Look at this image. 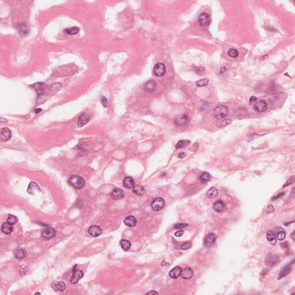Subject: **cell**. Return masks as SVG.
<instances>
[{"instance_id":"1","label":"cell","mask_w":295,"mask_h":295,"mask_svg":"<svg viewBox=\"0 0 295 295\" xmlns=\"http://www.w3.org/2000/svg\"><path fill=\"white\" fill-rule=\"evenodd\" d=\"M69 183L74 188L77 189H83L85 185V181L81 176L77 175H72L70 178Z\"/></svg>"},{"instance_id":"2","label":"cell","mask_w":295,"mask_h":295,"mask_svg":"<svg viewBox=\"0 0 295 295\" xmlns=\"http://www.w3.org/2000/svg\"><path fill=\"white\" fill-rule=\"evenodd\" d=\"M228 114V109L226 105H220L216 107L213 111L214 116L218 119H221L226 117Z\"/></svg>"},{"instance_id":"3","label":"cell","mask_w":295,"mask_h":295,"mask_svg":"<svg viewBox=\"0 0 295 295\" xmlns=\"http://www.w3.org/2000/svg\"><path fill=\"white\" fill-rule=\"evenodd\" d=\"M165 201L161 197L155 198L151 203V207L154 211H159L163 209L165 206Z\"/></svg>"},{"instance_id":"4","label":"cell","mask_w":295,"mask_h":295,"mask_svg":"<svg viewBox=\"0 0 295 295\" xmlns=\"http://www.w3.org/2000/svg\"><path fill=\"white\" fill-rule=\"evenodd\" d=\"M166 72V68L165 65L161 62L156 63L153 69V74L158 77H161L164 75Z\"/></svg>"},{"instance_id":"5","label":"cell","mask_w":295,"mask_h":295,"mask_svg":"<svg viewBox=\"0 0 295 295\" xmlns=\"http://www.w3.org/2000/svg\"><path fill=\"white\" fill-rule=\"evenodd\" d=\"M76 265L73 267V276L70 279V282L72 284H76L78 283V281L81 279L83 278V277L84 276V273L83 272L82 270H76Z\"/></svg>"},{"instance_id":"6","label":"cell","mask_w":295,"mask_h":295,"mask_svg":"<svg viewBox=\"0 0 295 295\" xmlns=\"http://www.w3.org/2000/svg\"><path fill=\"white\" fill-rule=\"evenodd\" d=\"M56 235V231L52 228H47L43 230L41 233V236L46 239L50 240L54 238Z\"/></svg>"},{"instance_id":"7","label":"cell","mask_w":295,"mask_h":295,"mask_svg":"<svg viewBox=\"0 0 295 295\" xmlns=\"http://www.w3.org/2000/svg\"><path fill=\"white\" fill-rule=\"evenodd\" d=\"M12 137V132L8 128H2L1 130L0 138L1 140L3 141H7L9 140Z\"/></svg>"},{"instance_id":"8","label":"cell","mask_w":295,"mask_h":295,"mask_svg":"<svg viewBox=\"0 0 295 295\" xmlns=\"http://www.w3.org/2000/svg\"><path fill=\"white\" fill-rule=\"evenodd\" d=\"M279 257L276 255H269L265 259V264L269 267H273L278 262Z\"/></svg>"},{"instance_id":"9","label":"cell","mask_w":295,"mask_h":295,"mask_svg":"<svg viewBox=\"0 0 295 295\" xmlns=\"http://www.w3.org/2000/svg\"><path fill=\"white\" fill-rule=\"evenodd\" d=\"M210 16L206 13H202L198 18V23L201 27H205L210 23Z\"/></svg>"},{"instance_id":"10","label":"cell","mask_w":295,"mask_h":295,"mask_svg":"<svg viewBox=\"0 0 295 295\" xmlns=\"http://www.w3.org/2000/svg\"><path fill=\"white\" fill-rule=\"evenodd\" d=\"M189 117L186 114H182L178 115L175 119V123L179 126H184L187 125L189 122Z\"/></svg>"},{"instance_id":"11","label":"cell","mask_w":295,"mask_h":295,"mask_svg":"<svg viewBox=\"0 0 295 295\" xmlns=\"http://www.w3.org/2000/svg\"><path fill=\"white\" fill-rule=\"evenodd\" d=\"M267 105L265 100H261L256 103L254 106V109L256 112H263L267 110Z\"/></svg>"},{"instance_id":"12","label":"cell","mask_w":295,"mask_h":295,"mask_svg":"<svg viewBox=\"0 0 295 295\" xmlns=\"http://www.w3.org/2000/svg\"><path fill=\"white\" fill-rule=\"evenodd\" d=\"M194 276V272L190 267H186L182 269L181 276L185 280L192 278Z\"/></svg>"},{"instance_id":"13","label":"cell","mask_w":295,"mask_h":295,"mask_svg":"<svg viewBox=\"0 0 295 295\" xmlns=\"http://www.w3.org/2000/svg\"><path fill=\"white\" fill-rule=\"evenodd\" d=\"M217 239L216 236L213 234V233H209L206 236L205 241H204V245L206 247H209L212 246L216 242Z\"/></svg>"},{"instance_id":"14","label":"cell","mask_w":295,"mask_h":295,"mask_svg":"<svg viewBox=\"0 0 295 295\" xmlns=\"http://www.w3.org/2000/svg\"><path fill=\"white\" fill-rule=\"evenodd\" d=\"M213 209L217 213L224 212L226 209L225 203L222 201H217L215 202L213 205Z\"/></svg>"},{"instance_id":"15","label":"cell","mask_w":295,"mask_h":295,"mask_svg":"<svg viewBox=\"0 0 295 295\" xmlns=\"http://www.w3.org/2000/svg\"><path fill=\"white\" fill-rule=\"evenodd\" d=\"M102 230L100 227L97 225H92L88 229V233L94 237H98L101 235Z\"/></svg>"},{"instance_id":"16","label":"cell","mask_w":295,"mask_h":295,"mask_svg":"<svg viewBox=\"0 0 295 295\" xmlns=\"http://www.w3.org/2000/svg\"><path fill=\"white\" fill-rule=\"evenodd\" d=\"M90 118H91L90 116L86 114H83L81 115L79 118V120H78V123H77L78 126L80 127V128L84 126L89 122Z\"/></svg>"},{"instance_id":"17","label":"cell","mask_w":295,"mask_h":295,"mask_svg":"<svg viewBox=\"0 0 295 295\" xmlns=\"http://www.w3.org/2000/svg\"><path fill=\"white\" fill-rule=\"evenodd\" d=\"M52 288L56 291H63L65 289V284L62 281L53 282L51 284Z\"/></svg>"},{"instance_id":"18","label":"cell","mask_w":295,"mask_h":295,"mask_svg":"<svg viewBox=\"0 0 295 295\" xmlns=\"http://www.w3.org/2000/svg\"><path fill=\"white\" fill-rule=\"evenodd\" d=\"M156 87V83L153 80H150L147 81L144 86V88L148 92L153 91Z\"/></svg>"},{"instance_id":"19","label":"cell","mask_w":295,"mask_h":295,"mask_svg":"<svg viewBox=\"0 0 295 295\" xmlns=\"http://www.w3.org/2000/svg\"><path fill=\"white\" fill-rule=\"evenodd\" d=\"M111 196L114 199H119L124 197V192L122 189H114L111 193Z\"/></svg>"},{"instance_id":"20","label":"cell","mask_w":295,"mask_h":295,"mask_svg":"<svg viewBox=\"0 0 295 295\" xmlns=\"http://www.w3.org/2000/svg\"><path fill=\"white\" fill-rule=\"evenodd\" d=\"M123 185L127 189H133L135 186V182L132 177L127 176L123 179Z\"/></svg>"},{"instance_id":"21","label":"cell","mask_w":295,"mask_h":295,"mask_svg":"<svg viewBox=\"0 0 295 295\" xmlns=\"http://www.w3.org/2000/svg\"><path fill=\"white\" fill-rule=\"evenodd\" d=\"M181 271L182 269L180 266H176L170 272L169 276L171 278L173 279H176L181 276Z\"/></svg>"},{"instance_id":"22","label":"cell","mask_w":295,"mask_h":295,"mask_svg":"<svg viewBox=\"0 0 295 295\" xmlns=\"http://www.w3.org/2000/svg\"><path fill=\"white\" fill-rule=\"evenodd\" d=\"M124 223L128 227H133L137 224V220L133 216H129L125 218Z\"/></svg>"},{"instance_id":"23","label":"cell","mask_w":295,"mask_h":295,"mask_svg":"<svg viewBox=\"0 0 295 295\" xmlns=\"http://www.w3.org/2000/svg\"><path fill=\"white\" fill-rule=\"evenodd\" d=\"M266 239L272 245H275L277 243L276 235L273 231L270 230L267 232V235H266Z\"/></svg>"},{"instance_id":"24","label":"cell","mask_w":295,"mask_h":295,"mask_svg":"<svg viewBox=\"0 0 295 295\" xmlns=\"http://www.w3.org/2000/svg\"><path fill=\"white\" fill-rule=\"evenodd\" d=\"M13 230L12 225L10 224L9 223H4L1 227V231L2 232L5 234H10L12 232Z\"/></svg>"},{"instance_id":"25","label":"cell","mask_w":295,"mask_h":295,"mask_svg":"<svg viewBox=\"0 0 295 295\" xmlns=\"http://www.w3.org/2000/svg\"><path fill=\"white\" fill-rule=\"evenodd\" d=\"M18 31L21 36H26L29 34L28 27L27 24L24 23H21L19 26Z\"/></svg>"},{"instance_id":"26","label":"cell","mask_w":295,"mask_h":295,"mask_svg":"<svg viewBox=\"0 0 295 295\" xmlns=\"http://www.w3.org/2000/svg\"><path fill=\"white\" fill-rule=\"evenodd\" d=\"M133 192L138 196H142L145 193V190L142 185H135L133 188Z\"/></svg>"},{"instance_id":"27","label":"cell","mask_w":295,"mask_h":295,"mask_svg":"<svg viewBox=\"0 0 295 295\" xmlns=\"http://www.w3.org/2000/svg\"><path fill=\"white\" fill-rule=\"evenodd\" d=\"M292 270V268H291V266H287L286 267H285L280 272V274H279V276H278V280H280L285 277H286L287 276H288L291 272Z\"/></svg>"},{"instance_id":"28","label":"cell","mask_w":295,"mask_h":295,"mask_svg":"<svg viewBox=\"0 0 295 295\" xmlns=\"http://www.w3.org/2000/svg\"><path fill=\"white\" fill-rule=\"evenodd\" d=\"M218 192L217 189L214 187H212L207 190L206 193V196L209 198H213L217 197L218 196Z\"/></svg>"},{"instance_id":"29","label":"cell","mask_w":295,"mask_h":295,"mask_svg":"<svg viewBox=\"0 0 295 295\" xmlns=\"http://www.w3.org/2000/svg\"><path fill=\"white\" fill-rule=\"evenodd\" d=\"M14 256L17 259H23L26 256V251L22 248L18 249L14 252Z\"/></svg>"},{"instance_id":"30","label":"cell","mask_w":295,"mask_h":295,"mask_svg":"<svg viewBox=\"0 0 295 295\" xmlns=\"http://www.w3.org/2000/svg\"><path fill=\"white\" fill-rule=\"evenodd\" d=\"M190 143V141L188 140H182L179 141L175 145V148L177 149H182L184 148L187 147Z\"/></svg>"},{"instance_id":"31","label":"cell","mask_w":295,"mask_h":295,"mask_svg":"<svg viewBox=\"0 0 295 295\" xmlns=\"http://www.w3.org/2000/svg\"><path fill=\"white\" fill-rule=\"evenodd\" d=\"M277 235H276V238L278 240V241H283L285 238V236H286V232L283 229V228H277Z\"/></svg>"},{"instance_id":"32","label":"cell","mask_w":295,"mask_h":295,"mask_svg":"<svg viewBox=\"0 0 295 295\" xmlns=\"http://www.w3.org/2000/svg\"><path fill=\"white\" fill-rule=\"evenodd\" d=\"M232 123V120L230 119H222V120H220L218 122V123H217V126L221 128H224L230 124H231Z\"/></svg>"},{"instance_id":"33","label":"cell","mask_w":295,"mask_h":295,"mask_svg":"<svg viewBox=\"0 0 295 295\" xmlns=\"http://www.w3.org/2000/svg\"><path fill=\"white\" fill-rule=\"evenodd\" d=\"M120 245L122 247V248L124 251H128L130 249L131 247V243L130 241L126 240V239H122L120 242Z\"/></svg>"},{"instance_id":"34","label":"cell","mask_w":295,"mask_h":295,"mask_svg":"<svg viewBox=\"0 0 295 295\" xmlns=\"http://www.w3.org/2000/svg\"><path fill=\"white\" fill-rule=\"evenodd\" d=\"M210 179H211L210 175L206 172L202 173L201 175H200V181L202 183H207L210 181Z\"/></svg>"},{"instance_id":"35","label":"cell","mask_w":295,"mask_h":295,"mask_svg":"<svg viewBox=\"0 0 295 295\" xmlns=\"http://www.w3.org/2000/svg\"><path fill=\"white\" fill-rule=\"evenodd\" d=\"M65 32L69 35H75L79 32L80 28L77 27H72L65 30Z\"/></svg>"},{"instance_id":"36","label":"cell","mask_w":295,"mask_h":295,"mask_svg":"<svg viewBox=\"0 0 295 295\" xmlns=\"http://www.w3.org/2000/svg\"><path fill=\"white\" fill-rule=\"evenodd\" d=\"M33 86L37 90V91L38 93H42L44 91L45 85L42 83H37V84L33 85Z\"/></svg>"},{"instance_id":"37","label":"cell","mask_w":295,"mask_h":295,"mask_svg":"<svg viewBox=\"0 0 295 295\" xmlns=\"http://www.w3.org/2000/svg\"><path fill=\"white\" fill-rule=\"evenodd\" d=\"M17 221H18V218L15 216L12 215V214L8 215V217L7 218V222L8 223H9L10 224H11L12 225H14L16 224Z\"/></svg>"},{"instance_id":"38","label":"cell","mask_w":295,"mask_h":295,"mask_svg":"<svg viewBox=\"0 0 295 295\" xmlns=\"http://www.w3.org/2000/svg\"><path fill=\"white\" fill-rule=\"evenodd\" d=\"M208 83H209V80L206 78H204L203 79L197 81L196 82V84L198 87H203V86L207 85L208 84Z\"/></svg>"},{"instance_id":"39","label":"cell","mask_w":295,"mask_h":295,"mask_svg":"<svg viewBox=\"0 0 295 295\" xmlns=\"http://www.w3.org/2000/svg\"><path fill=\"white\" fill-rule=\"evenodd\" d=\"M228 55L232 58H236L239 55V52L237 50L231 49L228 51Z\"/></svg>"},{"instance_id":"40","label":"cell","mask_w":295,"mask_h":295,"mask_svg":"<svg viewBox=\"0 0 295 295\" xmlns=\"http://www.w3.org/2000/svg\"><path fill=\"white\" fill-rule=\"evenodd\" d=\"M295 176H294V175H293V176H292L289 177V178L288 179V180H287V181L286 182V183L284 184V186H283V188H285V187H287V186H289L290 185H292V183H294L295 182Z\"/></svg>"},{"instance_id":"41","label":"cell","mask_w":295,"mask_h":295,"mask_svg":"<svg viewBox=\"0 0 295 295\" xmlns=\"http://www.w3.org/2000/svg\"><path fill=\"white\" fill-rule=\"evenodd\" d=\"M192 246V243L191 242H186L185 243H184L182 246H181V249L183 250H187L189 249V248H190Z\"/></svg>"},{"instance_id":"42","label":"cell","mask_w":295,"mask_h":295,"mask_svg":"<svg viewBox=\"0 0 295 295\" xmlns=\"http://www.w3.org/2000/svg\"><path fill=\"white\" fill-rule=\"evenodd\" d=\"M188 226V224H185V223H181V224H176L174 225V228L175 229H182V228H186Z\"/></svg>"},{"instance_id":"43","label":"cell","mask_w":295,"mask_h":295,"mask_svg":"<svg viewBox=\"0 0 295 295\" xmlns=\"http://www.w3.org/2000/svg\"><path fill=\"white\" fill-rule=\"evenodd\" d=\"M274 211V207L272 205H269L267 207V208L266 209V213H272V212H273Z\"/></svg>"},{"instance_id":"44","label":"cell","mask_w":295,"mask_h":295,"mask_svg":"<svg viewBox=\"0 0 295 295\" xmlns=\"http://www.w3.org/2000/svg\"><path fill=\"white\" fill-rule=\"evenodd\" d=\"M101 101L104 107H107V99L105 96H102V98L101 99Z\"/></svg>"},{"instance_id":"45","label":"cell","mask_w":295,"mask_h":295,"mask_svg":"<svg viewBox=\"0 0 295 295\" xmlns=\"http://www.w3.org/2000/svg\"><path fill=\"white\" fill-rule=\"evenodd\" d=\"M184 233L183 231H178L176 233H175V236L176 237H180L182 235H183Z\"/></svg>"},{"instance_id":"46","label":"cell","mask_w":295,"mask_h":295,"mask_svg":"<svg viewBox=\"0 0 295 295\" xmlns=\"http://www.w3.org/2000/svg\"><path fill=\"white\" fill-rule=\"evenodd\" d=\"M284 194H284V193H279V194H278L277 196L273 197V198L272 199V200L274 201V200H276V199H278L279 198H281V197H283V196H284Z\"/></svg>"},{"instance_id":"47","label":"cell","mask_w":295,"mask_h":295,"mask_svg":"<svg viewBox=\"0 0 295 295\" xmlns=\"http://www.w3.org/2000/svg\"><path fill=\"white\" fill-rule=\"evenodd\" d=\"M256 100H257V98H256L255 96H251V97L250 98V100H249L250 104H252V103H253L255 102Z\"/></svg>"},{"instance_id":"48","label":"cell","mask_w":295,"mask_h":295,"mask_svg":"<svg viewBox=\"0 0 295 295\" xmlns=\"http://www.w3.org/2000/svg\"><path fill=\"white\" fill-rule=\"evenodd\" d=\"M186 156V154L185 153V152H182V153H180L178 155V157L179 158H181V159H182L184 157H185Z\"/></svg>"},{"instance_id":"49","label":"cell","mask_w":295,"mask_h":295,"mask_svg":"<svg viewBox=\"0 0 295 295\" xmlns=\"http://www.w3.org/2000/svg\"><path fill=\"white\" fill-rule=\"evenodd\" d=\"M158 294H159L157 292H156L155 291H153L148 292L147 295H158Z\"/></svg>"},{"instance_id":"50","label":"cell","mask_w":295,"mask_h":295,"mask_svg":"<svg viewBox=\"0 0 295 295\" xmlns=\"http://www.w3.org/2000/svg\"><path fill=\"white\" fill-rule=\"evenodd\" d=\"M291 238H292V240H293V241H295V231H294V232H292V234H291Z\"/></svg>"},{"instance_id":"51","label":"cell","mask_w":295,"mask_h":295,"mask_svg":"<svg viewBox=\"0 0 295 295\" xmlns=\"http://www.w3.org/2000/svg\"><path fill=\"white\" fill-rule=\"evenodd\" d=\"M42 111V110L41 108H38V109L35 110V112L36 114H38V113L41 112Z\"/></svg>"},{"instance_id":"52","label":"cell","mask_w":295,"mask_h":295,"mask_svg":"<svg viewBox=\"0 0 295 295\" xmlns=\"http://www.w3.org/2000/svg\"><path fill=\"white\" fill-rule=\"evenodd\" d=\"M294 223V221H292V222L285 223H284V225H286V226H289V224H291L292 223Z\"/></svg>"}]
</instances>
